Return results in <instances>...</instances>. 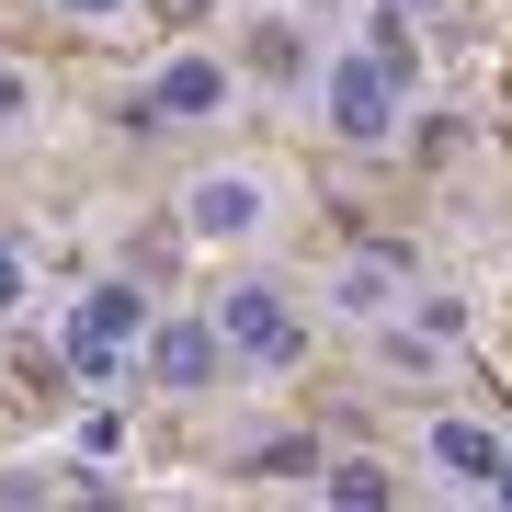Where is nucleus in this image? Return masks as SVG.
<instances>
[{
  "label": "nucleus",
  "instance_id": "1",
  "mask_svg": "<svg viewBox=\"0 0 512 512\" xmlns=\"http://www.w3.org/2000/svg\"><path fill=\"white\" fill-rule=\"evenodd\" d=\"M308 103H319V137H342V148H399V126H410V80L387 69L365 35L319 57V92Z\"/></svg>",
  "mask_w": 512,
  "mask_h": 512
},
{
  "label": "nucleus",
  "instance_id": "2",
  "mask_svg": "<svg viewBox=\"0 0 512 512\" xmlns=\"http://www.w3.org/2000/svg\"><path fill=\"white\" fill-rule=\"evenodd\" d=\"M148 285H126V274H103V285H80L69 296V319H57V365H69L80 387H114L137 365V342H148Z\"/></svg>",
  "mask_w": 512,
  "mask_h": 512
},
{
  "label": "nucleus",
  "instance_id": "3",
  "mask_svg": "<svg viewBox=\"0 0 512 512\" xmlns=\"http://www.w3.org/2000/svg\"><path fill=\"white\" fill-rule=\"evenodd\" d=\"M274 205H285V183L262 160H205L171 217H183L194 251H251V239H274Z\"/></svg>",
  "mask_w": 512,
  "mask_h": 512
},
{
  "label": "nucleus",
  "instance_id": "4",
  "mask_svg": "<svg viewBox=\"0 0 512 512\" xmlns=\"http://www.w3.org/2000/svg\"><path fill=\"white\" fill-rule=\"evenodd\" d=\"M217 342H228V365L239 376H296L308 365V308H296L285 285H217Z\"/></svg>",
  "mask_w": 512,
  "mask_h": 512
},
{
  "label": "nucleus",
  "instance_id": "5",
  "mask_svg": "<svg viewBox=\"0 0 512 512\" xmlns=\"http://www.w3.org/2000/svg\"><path fill=\"white\" fill-rule=\"evenodd\" d=\"M239 103V69L217 46H171L160 69H148V126H217Z\"/></svg>",
  "mask_w": 512,
  "mask_h": 512
},
{
  "label": "nucleus",
  "instance_id": "6",
  "mask_svg": "<svg viewBox=\"0 0 512 512\" xmlns=\"http://www.w3.org/2000/svg\"><path fill=\"white\" fill-rule=\"evenodd\" d=\"M137 376H148V387H171V399H205V387L228 376V342H217V319H148V342H137Z\"/></svg>",
  "mask_w": 512,
  "mask_h": 512
},
{
  "label": "nucleus",
  "instance_id": "7",
  "mask_svg": "<svg viewBox=\"0 0 512 512\" xmlns=\"http://www.w3.org/2000/svg\"><path fill=\"white\" fill-rule=\"evenodd\" d=\"M501 456H512V444L490 433V421H456V410H444V421H421V467H433L444 490H490Z\"/></svg>",
  "mask_w": 512,
  "mask_h": 512
},
{
  "label": "nucleus",
  "instance_id": "8",
  "mask_svg": "<svg viewBox=\"0 0 512 512\" xmlns=\"http://www.w3.org/2000/svg\"><path fill=\"white\" fill-rule=\"evenodd\" d=\"M330 308L365 319V330H387V319L410 308V251H387V239H376V251H353V262H342V285H330Z\"/></svg>",
  "mask_w": 512,
  "mask_h": 512
},
{
  "label": "nucleus",
  "instance_id": "9",
  "mask_svg": "<svg viewBox=\"0 0 512 512\" xmlns=\"http://www.w3.org/2000/svg\"><path fill=\"white\" fill-rule=\"evenodd\" d=\"M319 490H330V501H342V512H387V501H399V478H387L376 456H342V467H330V478H319Z\"/></svg>",
  "mask_w": 512,
  "mask_h": 512
},
{
  "label": "nucleus",
  "instance_id": "10",
  "mask_svg": "<svg viewBox=\"0 0 512 512\" xmlns=\"http://www.w3.org/2000/svg\"><path fill=\"white\" fill-rule=\"evenodd\" d=\"M23 308H35V251H23V239H0V330H12Z\"/></svg>",
  "mask_w": 512,
  "mask_h": 512
},
{
  "label": "nucleus",
  "instance_id": "11",
  "mask_svg": "<svg viewBox=\"0 0 512 512\" xmlns=\"http://www.w3.org/2000/svg\"><path fill=\"white\" fill-rule=\"evenodd\" d=\"M57 23H80V35H114V23H137V0H46Z\"/></svg>",
  "mask_w": 512,
  "mask_h": 512
},
{
  "label": "nucleus",
  "instance_id": "12",
  "mask_svg": "<svg viewBox=\"0 0 512 512\" xmlns=\"http://www.w3.org/2000/svg\"><path fill=\"white\" fill-rule=\"evenodd\" d=\"M251 467H262V478H308L319 456H308V433H274V444H251Z\"/></svg>",
  "mask_w": 512,
  "mask_h": 512
},
{
  "label": "nucleus",
  "instance_id": "13",
  "mask_svg": "<svg viewBox=\"0 0 512 512\" xmlns=\"http://www.w3.org/2000/svg\"><path fill=\"white\" fill-rule=\"evenodd\" d=\"M23 103H35V80H23V69H0V126H12Z\"/></svg>",
  "mask_w": 512,
  "mask_h": 512
},
{
  "label": "nucleus",
  "instance_id": "14",
  "mask_svg": "<svg viewBox=\"0 0 512 512\" xmlns=\"http://www.w3.org/2000/svg\"><path fill=\"white\" fill-rule=\"evenodd\" d=\"M376 12H399V23H444L456 0H376Z\"/></svg>",
  "mask_w": 512,
  "mask_h": 512
},
{
  "label": "nucleus",
  "instance_id": "15",
  "mask_svg": "<svg viewBox=\"0 0 512 512\" xmlns=\"http://www.w3.org/2000/svg\"><path fill=\"white\" fill-rule=\"evenodd\" d=\"M490 501H512V456H501V478H490Z\"/></svg>",
  "mask_w": 512,
  "mask_h": 512
}]
</instances>
